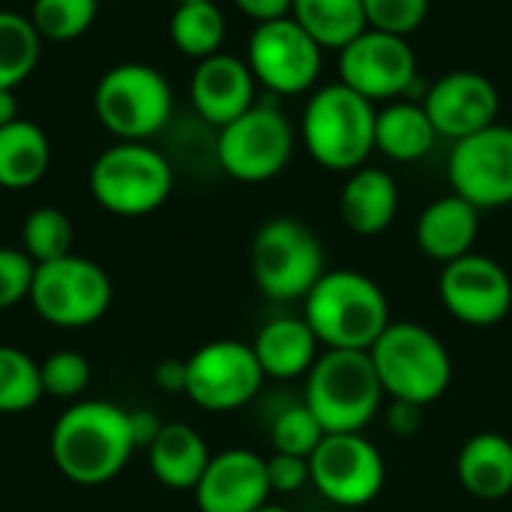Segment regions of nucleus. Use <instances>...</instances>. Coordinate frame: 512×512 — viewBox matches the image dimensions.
I'll return each instance as SVG.
<instances>
[{
    "label": "nucleus",
    "mask_w": 512,
    "mask_h": 512,
    "mask_svg": "<svg viewBox=\"0 0 512 512\" xmlns=\"http://www.w3.org/2000/svg\"><path fill=\"white\" fill-rule=\"evenodd\" d=\"M129 411L105 399L72 402L51 426L54 468L75 486H105L120 477L135 453Z\"/></svg>",
    "instance_id": "nucleus-1"
},
{
    "label": "nucleus",
    "mask_w": 512,
    "mask_h": 512,
    "mask_svg": "<svg viewBox=\"0 0 512 512\" xmlns=\"http://www.w3.org/2000/svg\"><path fill=\"white\" fill-rule=\"evenodd\" d=\"M303 318L324 351H369L390 327V303L360 270H327L303 300Z\"/></svg>",
    "instance_id": "nucleus-2"
},
{
    "label": "nucleus",
    "mask_w": 512,
    "mask_h": 512,
    "mask_svg": "<svg viewBox=\"0 0 512 512\" xmlns=\"http://www.w3.org/2000/svg\"><path fill=\"white\" fill-rule=\"evenodd\" d=\"M378 108L342 81L318 87L300 120V138L315 165L351 174L375 153Z\"/></svg>",
    "instance_id": "nucleus-3"
},
{
    "label": "nucleus",
    "mask_w": 512,
    "mask_h": 512,
    "mask_svg": "<svg viewBox=\"0 0 512 512\" xmlns=\"http://www.w3.org/2000/svg\"><path fill=\"white\" fill-rule=\"evenodd\" d=\"M384 387L369 351H321L306 375L303 405L324 435L366 432L384 405Z\"/></svg>",
    "instance_id": "nucleus-4"
},
{
    "label": "nucleus",
    "mask_w": 512,
    "mask_h": 512,
    "mask_svg": "<svg viewBox=\"0 0 512 512\" xmlns=\"http://www.w3.org/2000/svg\"><path fill=\"white\" fill-rule=\"evenodd\" d=\"M369 357L390 399L429 408L453 384V357L447 345L414 321H390L369 348Z\"/></svg>",
    "instance_id": "nucleus-5"
},
{
    "label": "nucleus",
    "mask_w": 512,
    "mask_h": 512,
    "mask_svg": "<svg viewBox=\"0 0 512 512\" xmlns=\"http://www.w3.org/2000/svg\"><path fill=\"white\" fill-rule=\"evenodd\" d=\"M174 192V168L147 141H117L90 168V195L111 216L156 213Z\"/></svg>",
    "instance_id": "nucleus-6"
},
{
    "label": "nucleus",
    "mask_w": 512,
    "mask_h": 512,
    "mask_svg": "<svg viewBox=\"0 0 512 512\" xmlns=\"http://www.w3.org/2000/svg\"><path fill=\"white\" fill-rule=\"evenodd\" d=\"M249 267L258 291L267 300L294 303L306 300L315 282L327 273V258L309 225L291 216H276L255 231Z\"/></svg>",
    "instance_id": "nucleus-7"
},
{
    "label": "nucleus",
    "mask_w": 512,
    "mask_h": 512,
    "mask_svg": "<svg viewBox=\"0 0 512 512\" xmlns=\"http://www.w3.org/2000/svg\"><path fill=\"white\" fill-rule=\"evenodd\" d=\"M93 111L114 138L147 141L171 123L174 90L147 63H117L96 81Z\"/></svg>",
    "instance_id": "nucleus-8"
},
{
    "label": "nucleus",
    "mask_w": 512,
    "mask_h": 512,
    "mask_svg": "<svg viewBox=\"0 0 512 512\" xmlns=\"http://www.w3.org/2000/svg\"><path fill=\"white\" fill-rule=\"evenodd\" d=\"M114 300V285L108 273L84 258L63 255L57 261L36 264L27 303L33 312L57 330H87L99 324Z\"/></svg>",
    "instance_id": "nucleus-9"
},
{
    "label": "nucleus",
    "mask_w": 512,
    "mask_h": 512,
    "mask_svg": "<svg viewBox=\"0 0 512 512\" xmlns=\"http://www.w3.org/2000/svg\"><path fill=\"white\" fill-rule=\"evenodd\" d=\"M294 156V126L276 108L255 102L216 135V162L237 183H267Z\"/></svg>",
    "instance_id": "nucleus-10"
},
{
    "label": "nucleus",
    "mask_w": 512,
    "mask_h": 512,
    "mask_svg": "<svg viewBox=\"0 0 512 512\" xmlns=\"http://www.w3.org/2000/svg\"><path fill=\"white\" fill-rule=\"evenodd\" d=\"M252 342L213 339L186 360V399L210 414L246 408L264 384Z\"/></svg>",
    "instance_id": "nucleus-11"
},
{
    "label": "nucleus",
    "mask_w": 512,
    "mask_h": 512,
    "mask_svg": "<svg viewBox=\"0 0 512 512\" xmlns=\"http://www.w3.org/2000/svg\"><path fill=\"white\" fill-rule=\"evenodd\" d=\"M312 489L342 510L369 507L387 483V465L381 450L363 435H324L309 456Z\"/></svg>",
    "instance_id": "nucleus-12"
},
{
    "label": "nucleus",
    "mask_w": 512,
    "mask_h": 512,
    "mask_svg": "<svg viewBox=\"0 0 512 512\" xmlns=\"http://www.w3.org/2000/svg\"><path fill=\"white\" fill-rule=\"evenodd\" d=\"M324 48L288 15L255 24L246 48V63L261 87L276 96H297L315 87Z\"/></svg>",
    "instance_id": "nucleus-13"
},
{
    "label": "nucleus",
    "mask_w": 512,
    "mask_h": 512,
    "mask_svg": "<svg viewBox=\"0 0 512 512\" xmlns=\"http://www.w3.org/2000/svg\"><path fill=\"white\" fill-rule=\"evenodd\" d=\"M450 186L480 213L512 204V126L492 123L453 144L447 162Z\"/></svg>",
    "instance_id": "nucleus-14"
},
{
    "label": "nucleus",
    "mask_w": 512,
    "mask_h": 512,
    "mask_svg": "<svg viewBox=\"0 0 512 512\" xmlns=\"http://www.w3.org/2000/svg\"><path fill=\"white\" fill-rule=\"evenodd\" d=\"M339 81L372 105L396 102L417 81V54L405 36L366 27L339 51Z\"/></svg>",
    "instance_id": "nucleus-15"
},
{
    "label": "nucleus",
    "mask_w": 512,
    "mask_h": 512,
    "mask_svg": "<svg viewBox=\"0 0 512 512\" xmlns=\"http://www.w3.org/2000/svg\"><path fill=\"white\" fill-rule=\"evenodd\" d=\"M444 309L465 327H498L512 312L510 273L489 255L468 252L459 261L444 264L438 279Z\"/></svg>",
    "instance_id": "nucleus-16"
},
{
    "label": "nucleus",
    "mask_w": 512,
    "mask_h": 512,
    "mask_svg": "<svg viewBox=\"0 0 512 512\" xmlns=\"http://www.w3.org/2000/svg\"><path fill=\"white\" fill-rule=\"evenodd\" d=\"M423 108L435 123L438 135L456 144L498 123L501 93L489 75L477 69H453L429 87Z\"/></svg>",
    "instance_id": "nucleus-17"
},
{
    "label": "nucleus",
    "mask_w": 512,
    "mask_h": 512,
    "mask_svg": "<svg viewBox=\"0 0 512 512\" xmlns=\"http://www.w3.org/2000/svg\"><path fill=\"white\" fill-rule=\"evenodd\" d=\"M192 495L198 512H255L273 495L267 459L243 447L216 453Z\"/></svg>",
    "instance_id": "nucleus-18"
},
{
    "label": "nucleus",
    "mask_w": 512,
    "mask_h": 512,
    "mask_svg": "<svg viewBox=\"0 0 512 512\" xmlns=\"http://www.w3.org/2000/svg\"><path fill=\"white\" fill-rule=\"evenodd\" d=\"M255 90H258V81L249 63L225 51L207 60H198L189 78V99H192L195 114L216 129L246 114L255 105Z\"/></svg>",
    "instance_id": "nucleus-19"
},
{
    "label": "nucleus",
    "mask_w": 512,
    "mask_h": 512,
    "mask_svg": "<svg viewBox=\"0 0 512 512\" xmlns=\"http://www.w3.org/2000/svg\"><path fill=\"white\" fill-rule=\"evenodd\" d=\"M399 213V183L390 171L363 165L348 174L339 195V216L357 237L384 234Z\"/></svg>",
    "instance_id": "nucleus-20"
},
{
    "label": "nucleus",
    "mask_w": 512,
    "mask_h": 512,
    "mask_svg": "<svg viewBox=\"0 0 512 512\" xmlns=\"http://www.w3.org/2000/svg\"><path fill=\"white\" fill-rule=\"evenodd\" d=\"M480 234V210L459 198L456 192L435 198L417 219V246L426 258L438 264H450L474 252Z\"/></svg>",
    "instance_id": "nucleus-21"
},
{
    "label": "nucleus",
    "mask_w": 512,
    "mask_h": 512,
    "mask_svg": "<svg viewBox=\"0 0 512 512\" xmlns=\"http://www.w3.org/2000/svg\"><path fill=\"white\" fill-rule=\"evenodd\" d=\"M252 351L264 378L297 381L306 378L321 357V342L306 324V318H273L252 339Z\"/></svg>",
    "instance_id": "nucleus-22"
},
{
    "label": "nucleus",
    "mask_w": 512,
    "mask_h": 512,
    "mask_svg": "<svg viewBox=\"0 0 512 512\" xmlns=\"http://www.w3.org/2000/svg\"><path fill=\"white\" fill-rule=\"evenodd\" d=\"M456 480L477 501L512 498V441L501 432L471 435L456 456Z\"/></svg>",
    "instance_id": "nucleus-23"
},
{
    "label": "nucleus",
    "mask_w": 512,
    "mask_h": 512,
    "mask_svg": "<svg viewBox=\"0 0 512 512\" xmlns=\"http://www.w3.org/2000/svg\"><path fill=\"white\" fill-rule=\"evenodd\" d=\"M210 447L189 423H165L156 441L147 447V465L153 477L171 492H192L210 465Z\"/></svg>",
    "instance_id": "nucleus-24"
},
{
    "label": "nucleus",
    "mask_w": 512,
    "mask_h": 512,
    "mask_svg": "<svg viewBox=\"0 0 512 512\" xmlns=\"http://www.w3.org/2000/svg\"><path fill=\"white\" fill-rule=\"evenodd\" d=\"M438 129L429 120L423 102L396 99L375 117V150L393 162H420L438 144Z\"/></svg>",
    "instance_id": "nucleus-25"
},
{
    "label": "nucleus",
    "mask_w": 512,
    "mask_h": 512,
    "mask_svg": "<svg viewBox=\"0 0 512 512\" xmlns=\"http://www.w3.org/2000/svg\"><path fill=\"white\" fill-rule=\"evenodd\" d=\"M48 168L51 141L36 123L18 117L0 129V189H33L48 174Z\"/></svg>",
    "instance_id": "nucleus-26"
},
{
    "label": "nucleus",
    "mask_w": 512,
    "mask_h": 512,
    "mask_svg": "<svg viewBox=\"0 0 512 512\" xmlns=\"http://www.w3.org/2000/svg\"><path fill=\"white\" fill-rule=\"evenodd\" d=\"M291 18L324 51H342L369 27L363 0H294Z\"/></svg>",
    "instance_id": "nucleus-27"
},
{
    "label": "nucleus",
    "mask_w": 512,
    "mask_h": 512,
    "mask_svg": "<svg viewBox=\"0 0 512 512\" xmlns=\"http://www.w3.org/2000/svg\"><path fill=\"white\" fill-rule=\"evenodd\" d=\"M228 24L216 0H201V3H180L171 12L168 21V36L174 48L183 57L192 60H207L222 51Z\"/></svg>",
    "instance_id": "nucleus-28"
},
{
    "label": "nucleus",
    "mask_w": 512,
    "mask_h": 512,
    "mask_svg": "<svg viewBox=\"0 0 512 512\" xmlns=\"http://www.w3.org/2000/svg\"><path fill=\"white\" fill-rule=\"evenodd\" d=\"M42 51V36L33 21L21 12L0 9V90H15L24 84Z\"/></svg>",
    "instance_id": "nucleus-29"
},
{
    "label": "nucleus",
    "mask_w": 512,
    "mask_h": 512,
    "mask_svg": "<svg viewBox=\"0 0 512 512\" xmlns=\"http://www.w3.org/2000/svg\"><path fill=\"white\" fill-rule=\"evenodd\" d=\"M42 396L39 363L15 345H0V414H24Z\"/></svg>",
    "instance_id": "nucleus-30"
},
{
    "label": "nucleus",
    "mask_w": 512,
    "mask_h": 512,
    "mask_svg": "<svg viewBox=\"0 0 512 512\" xmlns=\"http://www.w3.org/2000/svg\"><path fill=\"white\" fill-rule=\"evenodd\" d=\"M72 240V222L60 207H36L21 225V249L30 255L33 264L72 255Z\"/></svg>",
    "instance_id": "nucleus-31"
},
{
    "label": "nucleus",
    "mask_w": 512,
    "mask_h": 512,
    "mask_svg": "<svg viewBox=\"0 0 512 512\" xmlns=\"http://www.w3.org/2000/svg\"><path fill=\"white\" fill-rule=\"evenodd\" d=\"M99 12V0H33L30 21L48 42H72L84 36Z\"/></svg>",
    "instance_id": "nucleus-32"
},
{
    "label": "nucleus",
    "mask_w": 512,
    "mask_h": 512,
    "mask_svg": "<svg viewBox=\"0 0 512 512\" xmlns=\"http://www.w3.org/2000/svg\"><path fill=\"white\" fill-rule=\"evenodd\" d=\"M39 375H42V390L45 396L51 399H60V402H81L90 381H93V369H90V360L78 351H54L48 354L42 363H39Z\"/></svg>",
    "instance_id": "nucleus-33"
},
{
    "label": "nucleus",
    "mask_w": 512,
    "mask_h": 512,
    "mask_svg": "<svg viewBox=\"0 0 512 512\" xmlns=\"http://www.w3.org/2000/svg\"><path fill=\"white\" fill-rule=\"evenodd\" d=\"M321 441H324V429L303 402L288 405L285 411H279L273 426H270L273 453H288V456L309 459L318 450Z\"/></svg>",
    "instance_id": "nucleus-34"
},
{
    "label": "nucleus",
    "mask_w": 512,
    "mask_h": 512,
    "mask_svg": "<svg viewBox=\"0 0 512 512\" xmlns=\"http://www.w3.org/2000/svg\"><path fill=\"white\" fill-rule=\"evenodd\" d=\"M363 9L372 30L408 39L414 30L423 27L429 15V0H363Z\"/></svg>",
    "instance_id": "nucleus-35"
},
{
    "label": "nucleus",
    "mask_w": 512,
    "mask_h": 512,
    "mask_svg": "<svg viewBox=\"0 0 512 512\" xmlns=\"http://www.w3.org/2000/svg\"><path fill=\"white\" fill-rule=\"evenodd\" d=\"M36 264L24 249L15 246H0V312L24 303L30 297Z\"/></svg>",
    "instance_id": "nucleus-36"
},
{
    "label": "nucleus",
    "mask_w": 512,
    "mask_h": 512,
    "mask_svg": "<svg viewBox=\"0 0 512 512\" xmlns=\"http://www.w3.org/2000/svg\"><path fill=\"white\" fill-rule=\"evenodd\" d=\"M267 480H270L273 495H297L306 486H312L309 459L288 456V453H273L267 459Z\"/></svg>",
    "instance_id": "nucleus-37"
},
{
    "label": "nucleus",
    "mask_w": 512,
    "mask_h": 512,
    "mask_svg": "<svg viewBox=\"0 0 512 512\" xmlns=\"http://www.w3.org/2000/svg\"><path fill=\"white\" fill-rule=\"evenodd\" d=\"M423 411H426L423 405L393 399L384 411V423L396 438H414L423 429Z\"/></svg>",
    "instance_id": "nucleus-38"
},
{
    "label": "nucleus",
    "mask_w": 512,
    "mask_h": 512,
    "mask_svg": "<svg viewBox=\"0 0 512 512\" xmlns=\"http://www.w3.org/2000/svg\"><path fill=\"white\" fill-rule=\"evenodd\" d=\"M234 6H237L246 18H252L255 24H264V21L288 18L294 0H234Z\"/></svg>",
    "instance_id": "nucleus-39"
},
{
    "label": "nucleus",
    "mask_w": 512,
    "mask_h": 512,
    "mask_svg": "<svg viewBox=\"0 0 512 512\" xmlns=\"http://www.w3.org/2000/svg\"><path fill=\"white\" fill-rule=\"evenodd\" d=\"M153 381L165 393H186V360H162L153 369Z\"/></svg>",
    "instance_id": "nucleus-40"
},
{
    "label": "nucleus",
    "mask_w": 512,
    "mask_h": 512,
    "mask_svg": "<svg viewBox=\"0 0 512 512\" xmlns=\"http://www.w3.org/2000/svg\"><path fill=\"white\" fill-rule=\"evenodd\" d=\"M129 426H132V438H135V447H150L156 441V435L162 432V420L153 414V411H129Z\"/></svg>",
    "instance_id": "nucleus-41"
},
{
    "label": "nucleus",
    "mask_w": 512,
    "mask_h": 512,
    "mask_svg": "<svg viewBox=\"0 0 512 512\" xmlns=\"http://www.w3.org/2000/svg\"><path fill=\"white\" fill-rule=\"evenodd\" d=\"M18 120V96L15 90H0V129Z\"/></svg>",
    "instance_id": "nucleus-42"
},
{
    "label": "nucleus",
    "mask_w": 512,
    "mask_h": 512,
    "mask_svg": "<svg viewBox=\"0 0 512 512\" xmlns=\"http://www.w3.org/2000/svg\"><path fill=\"white\" fill-rule=\"evenodd\" d=\"M255 512H294V510H288V507H282V504H273V501H267L264 507H258Z\"/></svg>",
    "instance_id": "nucleus-43"
},
{
    "label": "nucleus",
    "mask_w": 512,
    "mask_h": 512,
    "mask_svg": "<svg viewBox=\"0 0 512 512\" xmlns=\"http://www.w3.org/2000/svg\"><path fill=\"white\" fill-rule=\"evenodd\" d=\"M174 6H180V3H201V0H171Z\"/></svg>",
    "instance_id": "nucleus-44"
}]
</instances>
